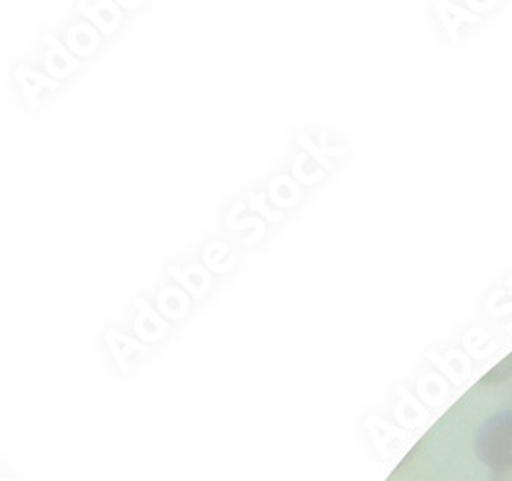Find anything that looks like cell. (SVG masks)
<instances>
[{"label": "cell", "instance_id": "6da1fadb", "mask_svg": "<svg viewBox=\"0 0 512 481\" xmlns=\"http://www.w3.org/2000/svg\"><path fill=\"white\" fill-rule=\"evenodd\" d=\"M476 455L492 473L512 469V410L498 412L480 426L476 434Z\"/></svg>", "mask_w": 512, "mask_h": 481}, {"label": "cell", "instance_id": "7a4b0ae2", "mask_svg": "<svg viewBox=\"0 0 512 481\" xmlns=\"http://www.w3.org/2000/svg\"><path fill=\"white\" fill-rule=\"evenodd\" d=\"M510 373H512V355L500 365V367H496L494 371H490V375L486 377V381H498V379H506V377H510Z\"/></svg>", "mask_w": 512, "mask_h": 481}, {"label": "cell", "instance_id": "3957f363", "mask_svg": "<svg viewBox=\"0 0 512 481\" xmlns=\"http://www.w3.org/2000/svg\"><path fill=\"white\" fill-rule=\"evenodd\" d=\"M492 481H512V469L504 473H492Z\"/></svg>", "mask_w": 512, "mask_h": 481}]
</instances>
